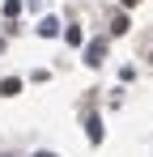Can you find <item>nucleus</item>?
<instances>
[{
  "label": "nucleus",
  "instance_id": "obj_1",
  "mask_svg": "<svg viewBox=\"0 0 153 157\" xmlns=\"http://www.w3.org/2000/svg\"><path fill=\"white\" fill-rule=\"evenodd\" d=\"M128 26H132V21H128L124 13H119V17H115V21H111V34H128Z\"/></svg>",
  "mask_w": 153,
  "mask_h": 157
},
{
  "label": "nucleus",
  "instance_id": "obj_2",
  "mask_svg": "<svg viewBox=\"0 0 153 157\" xmlns=\"http://www.w3.org/2000/svg\"><path fill=\"white\" fill-rule=\"evenodd\" d=\"M102 51H106V47H102V43H94V47H89V64H102Z\"/></svg>",
  "mask_w": 153,
  "mask_h": 157
},
{
  "label": "nucleus",
  "instance_id": "obj_3",
  "mask_svg": "<svg viewBox=\"0 0 153 157\" xmlns=\"http://www.w3.org/2000/svg\"><path fill=\"white\" fill-rule=\"evenodd\" d=\"M38 157H55V153H38Z\"/></svg>",
  "mask_w": 153,
  "mask_h": 157
},
{
  "label": "nucleus",
  "instance_id": "obj_4",
  "mask_svg": "<svg viewBox=\"0 0 153 157\" xmlns=\"http://www.w3.org/2000/svg\"><path fill=\"white\" fill-rule=\"evenodd\" d=\"M124 4H136V0H124Z\"/></svg>",
  "mask_w": 153,
  "mask_h": 157
}]
</instances>
